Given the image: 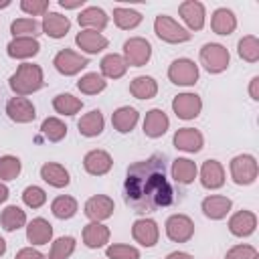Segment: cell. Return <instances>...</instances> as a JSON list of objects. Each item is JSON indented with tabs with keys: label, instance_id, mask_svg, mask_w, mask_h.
<instances>
[{
	"label": "cell",
	"instance_id": "1",
	"mask_svg": "<svg viewBox=\"0 0 259 259\" xmlns=\"http://www.w3.org/2000/svg\"><path fill=\"white\" fill-rule=\"evenodd\" d=\"M123 198L136 212L146 214L172 204L174 190L166 178L164 156L154 154L148 160L136 162L127 168L123 182Z\"/></svg>",
	"mask_w": 259,
	"mask_h": 259
},
{
	"label": "cell",
	"instance_id": "2",
	"mask_svg": "<svg viewBox=\"0 0 259 259\" xmlns=\"http://www.w3.org/2000/svg\"><path fill=\"white\" fill-rule=\"evenodd\" d=\"M45 83V77H42V69L38 65H32V63H22L10 77L8 85L10 89L18 95V97H24V95H30L34 91H38Z\"/></svg>",
	"mask_w": 259,
	"mask_h": 259
},
{
	"label": "cell",
	"instance_id": "3",
	"mask_svg": "<svg viewBox=\"0 0 259 259\" xmlns=\"http://www.w3.org/2000/svg\"><path fill=\"white\" fill-rule=\"evenodd\" d=\"M154 32L160 40L164 42H186L190 40V32L186 28H182L174 18L166 16V14H158L154 20Z\"/></svg>",
	"mask_w": 259,
	"mask_h": 259
},
{
	"label": "cell",
	"instance_id": "4",
	"mask_svg": "<svg viewBox=\"0 0 259 259\" xmlns=\"http://www.w3.org/2000/svg\"><path fill=\"white\" fill-rule=\"evenodd\" d=\"M257 172H259L257 160L251 154H239L231 160V178L239 186L253 184L257 178Z\"/></svg>",
	"mask_w": 259,
	"mask_h": 259
},
{
	"label": "cell",
	"instance_id": "5",
	"mask_svg": "<svg viewBox=\"0 0 259 259\" xmlns=\"http://www.w3.org/2000/svg\"><path fill=\"white\" fill-rule=\"evenodd\" d=\"M231 55L229 51L219 42H206L200 49V63L208 73H223L229 67Z\"/></svg>",
	"mask_w": 259,
	"mask_h": 259
},
{
	"label": "cell",
	"instance_id": "6",
	"mask_svg": "<svg viewBox=\"0 0 259 259\" xmlns=\"http://www.w3.org/2000/svg\"><path fill=\"white\" fill-rule=\"evenodd\" d=\"M150 57H152V45L146 38L134 36V38H127L123 42V59L127 65L142 67L150 61Z\"/></svg>",
	"mask_w": 259,
	"mask_h": 259
},
{
	"label": "cell",
	"instance_id": "7",
	"mask_svg": "<svg viewBox=\"0 0 259 259\" xmlns=\"http://www.w3.org/2000/svg\"><path fill=\"white\" fill-rule=\"evenodd\" d=\"M168 79L174 85H194L198 81V67L190 59H176L168 67Z\"/></svg>",
	"mask_w": 259,
	"mask_h": 259
},
{
	"label": "cell",
	"instance_id": "8",
	"mask_svg": "<svg viewBox=\"0 0 259 259\" xmlns=\"http://www.w3.org/2000/svg\"><path fill=\"white\" fill-rule=\"evenodd\" d=\"M53 65L61 75L69 77V75H77L81 69H85L89 65V61H87V57H83V55H79V53H75L71 49H63V51H59L55 55Z\"/></svg>",
	"mask_w": 259,
	"mask_h": 259
},
{
	"label": "cell",
	"instance_id": "9",
	"mask_svg": "<svg viewBox=\"0 0 259 259\" xmlns=\"http://www.w3.org/2000/svg\"><path fill=\"white\" fill-rule=\"evenodd\" d=\"M166 235L174 243H186L194 235V223L186 214H172L166 221Z\"/></svg>",
	"mask_w": 259,
	"mask_h": 259
},
{
	"label": "cell",
	"instance_id": "10",
	"mask_svg": "<svg viewBox=\"0 0 259 259\" xmlns=\"http://www.w3.org/2000/svg\"><path fill=\"white\" fill-rule=\"evenodd\" d=\"M172 109L180 119H194L202 109V101L196 93H180L172 99Z\"/></svg>",
	"mask_w": 259,
	"mask_h": 259
},
{
	"label": "cell",
	"instance_id": "11",
	"mask_svg": "<svg viewBox=\"0 0 259 259\" xmlns=\"http://www.w3.org/2000/svg\"><path fill=\"white\" fill-rule=\"evenodd\" d=\"M172 142H174V148H178V150H182V152L196 154V152L202 150L204 138H202V134H200L198 130H194V127H180V130L174 134Z\"/></svg>",
	"mask_w": 259,
	"mask_h": 259
},
{
	"label": "cell",
	"instance_id": "12",
	"mask_svg": "<svg viewBox=\"0 0 259 259\" xmlns=\"http://www.w3.org/2000/svg\"><path fill=\"white\" fill-rule=\"evenodd\" d=\"M85 214L91 219V223L105 221L113 214V200L105 194H95L85 202Z\"/></svg>",
	"mask_w": 259,
	"mask_h": 259
},
{
	"label": "cell",
	"instance_id": "13",
	"mask_svg": "<svg viewBox=\"0 0 259 259\" xmlns=\"http://www.w3.org/2000/svg\"><path fill=\"white\" fill-rule=\"evenodd\" d=\"M6 113H8V117H10L12 121H16V123H28V121H32V119L36 117L34 105H32L26 97H12V99H8V103H6Z\"/></svg>",
	"mask_w": 259,
	"mask_h": 259
},
{
	"label": "cell",
	"instance_id": "14",
	"mask_svg": "<svg viewBox=\"0 0 259 259\" xmlns=\"http://www.w3.org/2000/svg\"><path fill=\"white\" fill-rule=\"evenodd\" d=\"M113 160L105 150H91L83 158V168L93 176H103L111 170Z\"/></svg>",
	"mask_w": 259,
	"mask_h": 259
},
{
	"label": "cell",
	"instance_id": "15",
	"mask_svg": "<svg viewBox=\"0 0 259 259\" xmlns=\"http://www.w3.org/2000/svg\"><path fill=\"white\" fill-rule=\"evenodd\" d=\"M132 235L134 239L144 245V247H154L158 243V237H160V231H158V225L156 221L152 219H138L132 227Z\"/></svg>",
	"mask_w": 259,
	"mask_h": 259
},
{
	"label": "cell",
	"instance_id": "16",
	"mask_svg": "<svg viewBox=\"0 0 259 259\" xmlns=\"http://www.w3.org/2000/svg\"><path fill=\"white\" fill-rule=\"evenodd\" d=\"M178 12L182 16V20L186 22V26L190 30H200L204 26V6L196 0H186L178 6Z\"/></svg>",
	"mask_w": 259,
	"mask_h": 259
},
{
	"label": "cell",
	"instance_id": "17",
	"mask_svg": "<svg viewBox=\"0 0 259 259\" xmlns=\"http://www.w3.org/2000/svg\"><path fill=\"white\" fill-rule=\"evenodd\" d=\"M40 51V45L36 38H30V36H16L8 42L6 47V53L8 57L12 59H30L34 57L36 53Z\"/></svg>",
	"mask_w": 259,
	"mask_h": 259
},
{
	"label": "cell",
	"instance_id": "18",
	"mask_svg": "<svg viewBox=\"0 0 259 259\" xmlns=\"http://www.w3.org/2000/svg\"><path fill=\"white\" fill-rule=\"evenodd\" d=\"M42 32L49 34L51 38H63L69 28H71V20L59 12H47L42 16V24H40Z\"/></svg>",
	"mask_w": 259,
	"mask_h": 259
},
{
	"label": "cell",
	"instance_id": "19",
	"mask_svg": "<svg viewBox=\"0 0 259 259\" xmlns=\"http://www.w3.org/2000/svg\"><path fill=\"white\" fill-rule=\"evenodd\" d=\"M200 184L208 190H217L225 184V170L221 162L217 160H206L200 168Z\"/></svg>",
	"mask_w": 259,
	"mask_h": 259
},
{
	"label": "cell",
	"instance_id": "20",
	"mask_svg": "<svg viewBox=\"0 0 259 259\" xmlns=\"http://www.w3.org/2000/svg\"><path fill=\"white\" fill-rule=\"evenodd\" d=\"M257 227V217L251 210H239L229 219V231L235 237H249Z\"/></svg>",
	"mask_w": 259,
	"mask_h": 259
},
{
	"label": "cell",
	"instance_id": "21",
	"mask_svg": "<svg viewBox=\"0 0 259 259\" xmlns=\"http://www.w3.org/2000/svg\"><path fill=\"white\" fill-rule=\"evenodd\" d=\"M170 119L162 109H150L144 119V134L148 138H160L168 132Z\"/></svg>",
	"mask_w": 259,
	"mask_h": 259
},
{
	"label": "cell",
	"instance_id": "22",
	"mask_svg": "<svg viewBox=\"0 0 259 259\" xmlns=\"http://www.w3.org/2000/svg\"><path fill=\"white\" fill-rule=\"evenodd\" d=\"M231 206H233L231 198L221 196V194H212V196H206V198L202 200V212H204V217H208V219H212V221L225 219V217L229 214Z\"/></svg>",
	"mask_w": 259,
	"mask_h": 259
},
{
	"label": "cell",
	"instance_id": "23",
	"mask_svg": "<svg viewBox=\"0 0 259 259\" xmlns=\"http://www.w3.org/2000/svg\"><path fill=\"white\" fill-rule=\"evenodd\" d=\"M51 237H53V225L47 219L36 217V219H32L28 223V227H26L28 243H32V245H47L51 241Z\"/></svg>",
	"mask_w": 259,
	"mask_h": 259
},
{
	"label": "cell",
	"instance_id": "24",
	"mask_svg": "<svg viewBox=\"0 0 259 259\" xmlns=\"http://www.w3.org/2000/svg\"><path fill=\"white\" fill-rule=\"evenodd\" d=\"M77 20H79V24L83 26V30H103L105 26H107V20H109V16L101 10V8H97V6H89V8H85V10H81V14L77 16Z\"/></svg>",
	"mask_w": 259,
	"mask_h": 259
},
{
	"label": "cell",
	"instance_id": "25",
	"mask_svg": "<svg viewBox=\"0 0 259 259\" xmlns=\"http://www.w3.org/2000/svg\"><path fill=\"white\" fill-rule=\"evenodd\" d=\"M75 42H77V47L81 51H85L89 55H95V53L107 49V38L97 30H81L75 36Z\"/></svg>",
	"mask_w": 259,
	"mask_h": 259
},
{
	"label": "cell",
	"instance_id": "26",
	"mask_svg": "<svg viewBox=\"0 0 259 259\" xmlns=\"http://www.w3.org/2000/svg\"><path fill=\"white\" fill-rule=\"evenodd\" d=\"M40 178L47 182V184H51V186H55V188H65L67 184H69V172L65 170V166H61V164H57V162H47V164H42L40 166Z\"/></svg>",
	"mask_w": 259,
	"mask_h": 259
},
{
	"label": "cell",
	"instance_id": "27",
	"mask_svg": "<svg viewBox=\"0 0 259 259\" xmlns=\"http://www.w3.org/2000/svg\"><path fill=\"white\" fill-rule=\"evenodd\" d=\"M103 125H105V119H103V115H101L99 109H91V111L85 113V115L79 119V123H77L79 134L85 136V138H95V136H99V134L103 132Z\"/></svg>",
	"mask_w": 259,
	"mask_h": 259
},
{
	"label": "cell",
	"instance_id": "28",
	"mask_svg": "<svg viewBox=\"0 0 259 259\" xmlns=\"http://www.w3.org/2000/svg\"><path fill=\"white\" fill-rule=\"evenodd\" d=\"M210 28L217 32V34H231L235 28H237V18L233 14V10L229 8H217L212 12V18H210Z\"/></svg>",
	"mask_w": 259,
	"mask_h": 259
},
{
	"label": "cell",
	"instance_id": "29",
	"mask_svg": "<svg viewBox=\"0 0 259 259\" xmlns=\"http://www.w3.org/2000/svg\"><path fill=\"white\" fill-rule=\"evenodd\" d=\"M109 241V229L101 223H89L83 229V243L89 249H99Z\"/></svg>",
	"mask_w": 259,
	"mask_h": 259
},
{
	"label": "cell",
	"instance_id": "30",
	"mask_svg": "<svg viewBox=\"0 0 259 259\" xmlns=\"http://www.w3.org/2000/svg\"><path fill=\"white\" fill-rule=\"evenodd\" d=\"M138 117H140V113H138L134 107H127V105H125V107H119V109L113 111L111 123H113V127H115L119 134H127V132H132V130L136 127Z\"/></svg>",
	"mask_w": 259,
	"mask_h": 259
},
{
	"label": "cell",
	"instance_id": "31",
	"mask_svg": "<svg viewBox=\"0 0 259 259\" xmlns=\"http://www.w3.org/2000/svg\"><path fill=\"white\" fill-rule=\"evenodd\" d=\"M127 71V63L121 55H105L101 59V77H107V79H119L123 77Z\"/></svg>",
	"mask_w": 259,
	"mask_h": 259
},
{
	"label": "cell",
	"instance_id": "32",
	"mask_svg": "<svg viewBox=\"0 0 259 259\" xmlns=\"http://www.w3.org/2000/svg\"><path fill=\"white\" fill-rule=\"evenodd\" d=\"M196 164L188 158H176L172 162V178L178 184H190L196 178Z\"/></svg>",
	"mask_w": 259,
	"mask_h": 259
},
{
	"label": "cell",
	"instance_id": "33",
	"mask_svg": "<svg viewBox=\"0 0 259 259\" xmlns=\"http://www.w3.org/2000/svg\"><path fill=\"white\" fill-rule=\"evenodd\" d=\"M130 93L136 99H152L158 93V83L148 75H140L130 83Z\"/></svg>",
	"mask_w": 259,
	"mask_h": 259
},
{
	"label": "cell",
	"instance_id": "34",
	"mask_svg": "<svg viewBox=\"0 0 259 259\" xmlns=\"http://www.w3.org/2000/svg\"><path fill=\"white\" fill-rule=\"evenodd\" d=\"M24 223H26V214H24V210H22L20 206L10 204V206H6V208L0 212V225H2V229L8 231V233H12V231L24 227Z\"/></svg>",
	"mask_w": 259,
	"mask_h": 259
},
{
	"label": "cell",
	"instance_id": "35",
	"mask_svg": "<svg viewBox=\"0 0 259 259\" xmlns=\"http://www.w3.org/2000/svg\"><path fill=\"white\" fill-rule=\"evenodd\" d=\"M53 107L57 113H63V115H75L81 107H83V101L77 99L75 95L71 93H59L55 99H53Z\"/></svg>",
	"mask_w": 259,
	"mask_h": 259
},
{
	"label": "cell",
	"instance_id": "36",
	"mask_svg": "<svg viewBox=\"0 0 259 259\" xmlns=\"http://www.w3.org/2000/svg\"><path fill=\"white\" fill-rule=\"evenodd\" d=\"M113 22L121 28V30H130V28H136L140 22H142V14L134 8H115L113 10Z\"/></svg>",
	"mask_w": 259,
	"mask_h": 259
},
{
	"label": "cell",
	"instance_id": "37",
	"mask_svg": "<svg viewBox=\"0 0 259 259\" xmlns=\"http://www.w3.org/2000/svg\"><path fill=\"white\" fill-rule=\"evenodd\" d=\"M237 53H239V57L243 61L257 63L259 61V40H257V36H253V34L243 36L239 40V45H237Z\"/></svg>",
	"mask_w": 259,
	"mask_h": 259
},
{
	"label": "cell",
	"instance_id": "38",
	"mask_svg": "<svg viewBox=\"0 0 259 259\" xmlns=\"http://www.w3.org/2000/svg\"><path fill=\"white\" fill-rule=\"evenodd\" d=\"M51 210H53V214L57 217V219H71V217H75V212H77V200L73 198V196H57L53 202H51Z\"/></svg>",
	"mask_w": 259,
	"mask_h": 259
},
{
	"label": "cell",
	"instance_id": "39",
	"mask_svg": "<svg viewBox=\"0 0 259 259\" xmlns=\"http://www.w3.org/2000/svg\"><path fill=\"white\" fill-rule=\"evenodd\" d=\"M40 132L49 142H61L67 136V125L59 117H47L40 123Z\"/></svg>",
	"mask_w": 259,
	"mask_h": 259
},
{
	"label": "cell",
	"instance_id": "40",
	"mask_svg": "<svg viewBox=\"0 0 259 259\" xmlns=\"http://www.w3.org/2000/svg\"><path fill=\"white\" fill-rule=\"evenodd\" d=\"M105 85H107V81H105L101 75H97V73H87V75H83V77L77 81L79 91L85 93V95L101 93V91L105 89Z\"/></svg>",
	"mask_w": 259,
	"mask_h": 259
},
{
	"label": "cell",
	"instance_id": "41",
	"mask_svg": "<svg viewBox=\"0 0 259 259\" xmlns=\"http://www.w3.org/2000/svg\"><path fill=\"white\" fill-rule=\"evenodd\" d=\"M10 32L16 36H30L34 38L36 34H40V24L34 20V18H16L12 24H10Z\"/></svg>",
	"mask_w": 259,
	"mask_h": 259
},
{
	"label": "cell",
	"instance_id": "42",
	"mask_svg": "<svg viewBox=\"0 0 259 259\" xmlns=\"http://www.w3.org/2000/svg\"><path fill=\"white\" fill-rule=\"evenodd\" d=\"M75 251V239L73 237H59L49 253V259H69Z\"/></svg>",
	"mask_w": 259,
	"mask_h": 259
},
{
	"label": "cell",
	"instance_id": "43",
	"mask_svg": "<svg viewBox=\"0 0 259 259\" xmlns=\"http://www.w3.org/2000/svg\"><path fill=\"white\" fill-rule=\"evenodd\" d=\"M20 160L16 156H0V178L2 180H14L20 174Z\"/></svg>",
	"mask_w": 259,
	"mask_h": 259
},
{
	"label": "cell",
	"instance_id": "44",
	"mask_svg": "<svg viewBox=\"0 0 259 259\" xmlns=\"http://www.w3.org/2000/svg\"><path fill=\"white\" fill-rule=\"evenodd\" d=\"M22 200L26 206L30 208H40L45 202H47V192L40 188V186H26L24 192H22Z\"/></svg>",
	"mask_w": 259,
	"mask_h": 259
},
{
	"label": "cell",
	"instance_id": "45",
	"mask_svg": "<svg viewBox=\"0 0 259 259\" xmlns=\"http://www.w3.org/2000/svg\"><path fill=\"white\" fill-rule=\"evenodd\" d=\"M105 255L109 259H140V251L132 245H109Z\"/></svg>",
	"mask_w": 259,
	"mask_h": 259
},
{
	"label": "cell",
	"instance_id": "46",
	"mask_svg": "<svg viewBox=\"0 0 259 259\" xmlns=\"http://www.w3.org/2000/svg\"><path fill=\"white\" fill-rule=\"evenodd\" d=\"M225 259H257V249L251 245H235L227 251Z\"/></svg>",
	"mask_w": 259,
	"mask_h": 259
},
{
	"label": "cell",
	"instance_id": "47",
	"mask_svg": "<svg viewBox=\"0 0 259 259\" xmlns=\"http://www.w3.org/2000/svg\"><path fill=\"white\" fill-rule=\"evenodd\" d=\"M20 8L30 14V16H36V14H45L49 10V0H22L20 2Z\"/></svg>",
	"mask_w": 259,
	"mask_h": 259
},
{
	"label": "cell",
	"instance_id": "48",
	"mask_svg": "<svg viewBox=\"0 0 259 259\" xmlns=\"http://www.w3.org/2000/svg\"><path fill=\"white\" fill-rule=\"evenodd\" d=\"M14 259H45V255H42L40 251L32 249V247H24V249H20V251L16 253Z\"/></svg>",
	"mask_w": 259,
	"mask_h": 259
},
{
	"label": "cell",
	"instance_id": "49",
	"mask_svg": "<svg viewBox=\"0 0 259 259\" xmlns=\"http://www.w3.org/2000/svg\"><path fill=\"white\" fill-rule=\"evenodd\" d=\"M249 95H251V99L259 101V77H253V79H251V85H249Z\"/></svg>",
	"mask_w": 259,
	"mask_h": 259
},
{
	"label": "cell",
	"instance_id": "50",
	"mask_svg": "<svg viewBox=\"0 0 259 259\" xmlns=\"http://www.w3.org/2000/svg\"><path fill=\"white\" fill-rule=\"evenodd\" d=\"M83 2L85 0H61L59 4H61V8H79V6H83Z\"/></svg>",
	"mask_w": 259,
	"mask_h": 259
},
{
	"label": "cell",
	"instance_id": "51",
	"mask_svg": "<svg viewBox=\"0 0 259 259\" xmlns=\"http://www.w3.org/2000/svg\"><path fill=\"white\" fill-rule=\"evenodd\" d=\"M166 259H192L188 253H184V251H174V253H170Z\"/></svg>",
	"mask_w": 259,
	"mask_h": 259
},
{
	"label": "cell",
	"instance_id": "52",
	"mask_svg": "<svg viewBox=\"0 0 259 259\" xmlns=\"http://www.w3.org/2000/svg\"><path fill=\"white\" fill-rule=\"evenodd\" d=\"M8 198V188H6V184H0V202H4Z\"/></svg>",
	"mask_w": 259,
	"mask_h": 259
},
{
	"label": "cell",
	"instance_id": "53",
	"mask_svg": "<svg viewBox=\"0 0 259 259\" xmlns=\"http://www.w3.org/2000/svg\"><path fill=\"white\" fill-rule=\"evenodd\" d=\"M4 253H6V241H4L2 237H0V257H2Z\"/></svg>",
	"mask_w": 259,
	"mask_h": 259
},
{
	"label": "cell",
	"instance_id": "54",
	"mask_svg": "<svg viewBox=\"0 0 259 259\" xmlns=\"http://www.w3.org/2000/svg\"><path fill=\"white\" fill-rule=\"evenodd\" d=\"M6 6H10V0H4V2H0V8H6Z\"/></svg>",
	"mask_w": 259,
	"mask_h": 259
}]
</instances>
